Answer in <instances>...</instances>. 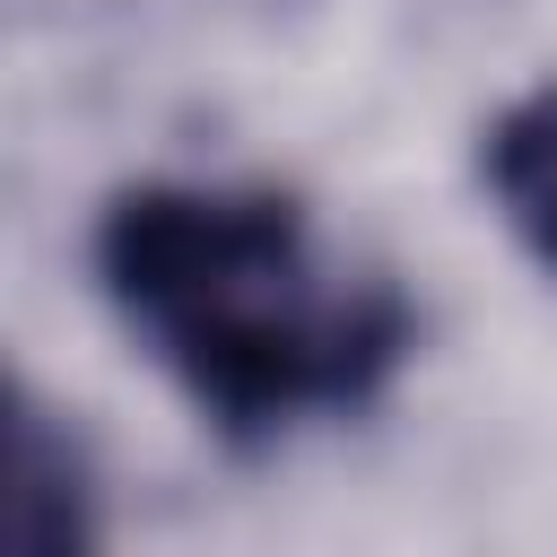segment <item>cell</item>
Instances as JSON below:
<instances>
[{"mask_svg":"<svg viewBox=\"0 0 557 557\" xmlns=\"http://www.w3.org/2000/svg\"><path fill=\"white\" fill-rule=\"evenodd\" d=\"M96 287L139 357L226 444L357 418L409 366V296L322 244L270 183H122L96 218Z\"/></svg>","mask_w":557,"mask_h":557,"instance_id":"1","label":"cell"},{"mask_svg":"<svg viewBox=\"0 0 557 557\" xmlns=\"http://www.w3.org/2000/svg\"><path fill=\"white\" fill-rule=\"evenodd\" d=\"M9 557H104L96 479L26 383H9Z\"/></svg>","mask_w":557,"mask_h":557,"instance_id":"2","label":"cell"},{"mask_svg":"<svg viewBox=\"0 0 557 557\" xmlns=\"http://www.w3.org/2000/svg\"><path fill=\"white\" fill-rule=\"evenodd\" d=\"M479 183L513 244L557 278V78L522 87L487 131H479Z\"/></svg>","mask_w":557,"mask_h":557,"instance_id":"3","label":"cell"}]
</instances>
